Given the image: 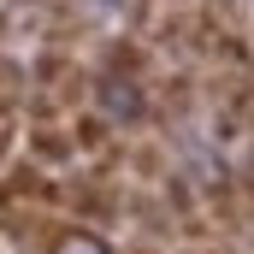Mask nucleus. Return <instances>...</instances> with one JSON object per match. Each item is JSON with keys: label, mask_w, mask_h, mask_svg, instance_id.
<instances>
[{"label": "nucleus", "mask_w": 254, "mask_h": 254, "mask_svg": "<svg viewBox=\"0 0 254 254\" xmlns=\"http://www.w3.org/2000/svg\"><path fill=\"white\" fill-rule=\"evenodd\" d=\"M125 254H160V249H154V243H148V237H142V243H130Z\"/></svg>", "instance_id": "4"}, {"label": "nucleus", "mask_w": 254, "mask_h": 254, "mask_svg": "<svg viewBox=\"0 0 254 254\" xmlns=\"http://www.w3.org/2000/svg\"><path fill=\"white\" fill-rule=\"evenodd\" d=\"M95 107H101L113 125H130V130L160 119L148 77H113V71H101V77H95Z\"/></svg>", "instance_id": "1"}, {"label": "nucleus", "mask_w": 254, "mask_h": 254, "mask_svg": "<svg viewBox=\"0 0 254 254\" xmlns=\"http://www.w3.org/2000/svg\"><path fill=\"white\" fill-rule=\"evenodd\" d=\"M101 71H113V77H148V48L136 36H119V42H107Z\"/></svg>", "instance_id": "3"}, {"label": "nucleus", "mask_w": 254, "mask_h": 254, "mask_svg": "<svg viewBox=\"0 0 254 254\" xmlns=\"http://www.w3.org/2000/svg\"><path fill=\"white\" fill-rule=\"evenodd\" d=\"M24 154H36L42 166H65V160H83V154H77V136H71V119H48V125H30V136H24Z\"/></svg>", "instance_id": "2"}]
</instances>
